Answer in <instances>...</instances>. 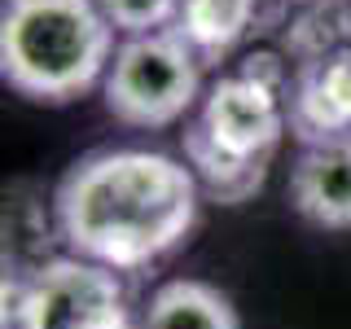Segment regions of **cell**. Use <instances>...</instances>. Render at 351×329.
Returning a JSON list of instances; mask_svg holds the SVG:
<instances>
[{
	"instance_id": "1",
	"label": "cell",
	"mask_w": 351,
	"mask_h": 329,
	"mask_svg": "<svg viewBox=\"0 0 351 329\" xmlns=\"http://www.w3.org/2000/svg\"><path fill=\"white\" fill-rule=\"evenodd\" d=\"M197 175L158 149H93L53 189V233L66 255L114 272H141L189 241Z\"/></svg>"
},
{
	"instance_id": "2",
	"label": "cell",
	"mask_w": 351,
	"mask_h": 329,
	"mask_svg": "<svg viewBox=\"0 0 351 329\" xmlns=\"http://www.w3.org/2000/svg\"><path fill=\"white\" fill-rule=\"evenodd\" d=\"M114 27L97 0H5L0 5V75L18 97L66 106L106 84Z\"/></svg>"
},
{
	"instance_id": "3",
	"label": "cell",
	"mask_w": 351,
	"mask_h": 329,
	"mask_svg": "<svg viewBox=\"0 0 351 329\" xmlns=\"http://www.w3.org/2000/svg\"><path fill=\"white\" fill-rule=\"evenodd\" d=\"M285 132H290L285 97L233 71L206 88L197 119L180 132V145L202 193L219 206H241L263 189L268 162Z\"/></svg>"
},
{
	"instance_id": "4",
	"label": "cell",
	"mask_w": 351,
	"mask_h": 329,
	"mask_svg": "<svg viewBox=\"0 0 351 329\" xmlns=\"http://www.w3.org/2000/svg\"><path fill=\"white\" fill-rule=\"evenodd\" d=\"M5 329H141L114 268L53 255L5 281Z\"/></svg>"
},
{
	"instance_id": "5",
	"label": "cell",
	"mask_w": 351,
	"mask_h": 329,
	"mask_svg": "<svg viewBox=\"0 0 351 329\" xmlns=\"http://www.w3.org/2000/svg\"><path fill=\"white\" fill-rule=\"evenodd\" d=\"M202 93V58L171 27L128 36L114 49L101 97L106 110L128 127H171L189 114Z\"/></svg>"
},
{
	"instance_id": "6",
	"label": "cell",
	"mask_w": 351,
	"mask_h": 329,
	"mask_svg": "<svg viewBox=\"0 0 351 329\" xmlns=\"http://www.w3.org/2000/svg\"><path fill=\"white\" fill-rule=\"evenodd\" d=\"M285 119H290V136L303 145L351 136V44H343L321 62L294 66Z\"/></svg>"
},
{
	"instance_id": "7",
	"label": "cell",
	"mask_w": 351,
	"mask_h": 329,
	"mask_svg": "<svg viewBox=\"0 0 351 329\" xmlns=\"http://www.w3.org/2000/svg\"><path fill=\"white\" fill-rule=\"evenodd\" d=\"M290 206L307 224L347 233L351 228V136L303 145L290 167Z\"/></svg>"
},
{
	"instance_id": "8",
	"label": "cell",
	"mask_w": 351,
	"mask_h": 329,
	"mask_svg": "<svg viewBox=\"0 0 351 329\" xmlns=\"http://www.w3.org/2000/svg\"><path fill=\"white\" fill-rule=\"evenodd\" d=\"M171 31L202 58V66H219L250 31H263V0H180Z\"/></svg>"
},
{
	"instance_id": "9",
	"label": "cell",
	"mask_w": 351,
	"mask_h": 329,
	"mask_svg": "<svg viewBox=\"0 0 351 329\" xmlns=\"http://www.w3.org/2000/svg\"><path fill=\"white\" fill-rule=\"evenodd\" d=\"M141 329H241V316L224 290L193 277H176L149 294Z\"/></svg>"
},
{
	"instance_id": "10",
	"label": "cell",
	"mask_w": 351,
	"mask_h": 329,
	"mask_svg": "<svg viewBox=\"0 0 351 329\" xmlns=\"http://www.w3.org/2000/svg\"><path fill=\"white\" fill-rule=\"evenodd\" d=\"M101 14L110 18V27L123 36H149V31L171 27L176 5L180 0H97Z\"/></svg>"
},
{
	"instance_id": "11",
	"label": "cell",
	"mask_w": 351,
	"mask_h": 329,
	"mask_svg": "<svg viewBox=\"0 0 351 329\" xmlns=\"http://www.w3.org/2000/svg\"><path fill=\"white\" fill-rule=\"evenodd\" d=\"M237 75L250 80V84H259V88H268V93H277V97H290V88H294L290 62H281V53H272V49L246 53V58L237 62Z\"/></svg>"
},
{
	"instance_id": "12",
	"label": "cell",
	"mask_w": 351,
	"mask_h": 329,
	"mask_svg": "<svg viewBox=\"0 0 351 329\" xmlns=\"http://www.w3.org/2000/svg\"><path fill=\"white\" fill-rule=\"evenodd\" d=\"M299 5H343V0H299Z\"/></svg>"
},
{
	"instance_id": "13",
	"label": "cell",
	"mask_w": 351,
	"mask_h": 329,
	"mask_svg": "<svg viewBox=\"0 0 351 329\" xmlns=\"http://www.w3.org/2000/svg\"><path fill=\"white\" fill-rule=\"evenodd\" d=\"M347 14H351V0H347Z\"/></svg>"
}]
</instances>
